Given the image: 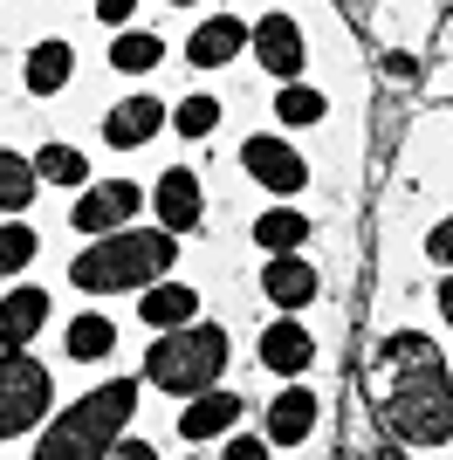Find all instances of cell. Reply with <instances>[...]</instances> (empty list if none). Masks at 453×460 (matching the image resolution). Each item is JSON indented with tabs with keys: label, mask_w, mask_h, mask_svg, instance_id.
<instances>
[{
	"label": "cell",
	"mask_w": 453,
	"mask_h": 460,
	"mask_svg": "<svg viewBox=\"0 0 453 460\" xmlns=\"http://www.w3.org/2000/svg\"><path fill=\"white\" fill-rule=\"evenodd\" d=\"M385 365H392V399H385V426H392L405 447H440L453 440V378L440 365V350L426 337H392L385 344Z\"/></svg>",
	"instance_id": "1"
},
{
	"label": "cell",
	"mask_w": 453,
	"mask_h": 460,
	"mask_svg": "<svg viewBox=\"0 0 453 460\" xmlns=\"http://www.w3.org/2000/svg\"><path fill=\"white\" fill-rule=\"evenodd\" d=\"M179 261V234L165 227H111L90 234V248L76 254L69 282L90 288V296H124V288H145Z\"/></svg>",
	"instance_id": "2"
},
{
	"label": "cell",
	"mask_w": 453,
	"mask_h": 460,
	"mask_svg": "<svg viewBox=\"0 0 453 460\" xmlns=\"http://www.w3.org/2000/svg\"><path fill=\"white\" fill-rule=\"evenodd\" d=\"M226 371V330L220 323H179V330H151L145 350V385L158 392H207Z\"/></svg>",
	"instance_id": "3"
},
{
	"label": "cell",
	"mask_w": 453,
	"mask_h": 460,
	"mask_svg": "<svg viewBox=\"0 0 453 460\" xmlns=\"http://www.w3.org/2000/svg\"><path fill=\"white\" fill-rule=\"evenodd\" d=\"M49 405H56V378L41 358L28 350H7L0 358V440H21V433H35L49 420Z\"/></svg>",
	"instance_id": "4"
},
{
	"label": "cell",
	"mask_w": 453,
	"mask_h": 460,
	"mask_svg": "<svg viewBox=\"0 0 453 460\" xmlns=\"http://www.w3.org/2000/svg\"><path fill=\"white\" fill-rule=\"evenodd\" d=\"M131 412H138V378H103V385L90 392V399H76L69 412H62V420H69L76 433H83V440H96L103 454H111V447H117V433L131 426Z\"/></svg>",
	"instance_id": "5"
},
{
	"label": "cell",
	"mask_w": 453,
	"mask_h": 460,
	"mask_svg": "<svg viewBox=\"0 0 453 460\" xmlns=\"http://www.w3.org/2000/svg\"><path fill=\"white\" fill-rule=\"evenodd\" d=\"M247 49H254V62H262L268 76H282L296 83L302 76V62H309V49H302V28L289 14H262L254 28H247Z\"/></svg>",
	"instance_id": "6"
},
{
	"label": "cell",
	"mask_w": 453,
	"mask_h": 460,
	"mask_svg": "<svg viewBox=\"0 0 453 460\" xmlns=\"http://www.w3.org/2000/svg\"><path fill=\"white\" fill-rule=\"evenodd\" d=\"M145 207V186H131V179H103V186H83V199H76V227L83 234H111V227H131V213Z\"/></svg>",
	"instance_id": "7"
},
{
	"label": "cell",
	"mask_w": 453,
	"mask_h": 460,
	"mask_svg": "<svg viewBox=\"0 0 453 460\" xmlns=\"http://www.w3.org/2000/svg\"><path fill=\"white\" fill-rule=\"evenodd\" d=\"M145 199L158 207V227H165V234H192V227H200V213H207V199H200V172H192V165L158 172V186H151Z\"/></svg>",
	"instance_id": "8"
},
{
	"label": "cell",
	"mask_w": 453,
	"mask_h": 460,
	"mask_svg": "<svg viewBox=\"0 0 453 460\" xmlns=\"http://www.w3.org/2000/svg\"><path fill=\"white\" fill-rule=\"evenodd\" d=\"M241 165H247V179H262L268 192H302V186H309L302 152H296V145H282V137H247Z\"/></svg>",
	"instance_id": "9"
},
{
	"label": "cell",
	"mask_w": 453,
	"mask_h": 460,
	"mask_svg": "<svg viewBox=\"0 0 453 460\" xmlns=\"http://www.w3.org/2000/svg\"><path fill=\"white\" fill-rule=\"evenodd\" d=\"M158 124H165V103L158 96H117L111 111H103V145H117V152H138V145H151L158 137Z\"/></svg>",
	"instance_id": "10"
},
{
	"label": "cell",
	"mask_w": 453,
	"mask_h": 460,
	"mask_svg": "<svg viewBox=\"0 0 453 460\" xmlns=\"http://www.w3.org/2000/svg\"><path fill=\"white\" fill-rule=\"evenodd\" d=\"M49 323V288H7L0 296V350H28L35 344V330Z\"/></svg>",
	"instance_id": "11"
},
{
	"label": "cell",
	"mask_w": 453,
	"mask_h": 460,
	"mask_svg": "<svg viewBox=\"0 0 453 460\" xmlns=\"http://www.w3.org/2000/svg\"><path fill=\"white\" fill-rule=\"evenodd\" d=\"M262 365L275 371V378H302V371L316 365V337H309V330L302 323H262Z\"/></svg>",
	"instance_id": "12"
},
{
	"label": "cell",
	"mask_w": 453,
	"mask_h": 460,
	"mask_svg": "<svg viewBox=\"0 0 453 460\" xmlns=\"http://www.w3.org/2000/svg\"><path fill=\"white\" fill-rule=\"evenodd\" d=\"M262 288H268V303H275V309H302V303H316L323 275L309 269L302 254H268V269H262Z\"/></svg>",
	"instance_id": "13"
},
{
	"label": "cell",
	"mask_w": 453,
	"mask_h": 460,
	"mask_svg": "<svg viewBox=\"0 0 453 460\" xmlns=\"http://www.w3.org/2000/svg\"><path fill=\"white\" fill-rule=\"evenodd\" d=\"M234 420H241V399L220 392V385H207V392H192V405L179 412V433H186L192 447H207L213 433H234Z\"/></svg>",
	"instance_id": "14"
},
{
	"label": "cell",
	"mask_w": 453,
	"mask_h": 460,
	"mask_svg": "<svg viewBox=\"0 0 453 460\" xmlns=\"http://www.w3.org/2000/svg\"><path fill=\"white\" fill-rule=\"evenodd\" d=\"M309 426H316V392H309V385H289V392L268 399V447L309 440Z\"/></svg>",
	"instance_id": "15"
},
{
	"label": "cell",
	"mask_w": 453,
	"mask_h": 460,
	"mask_svg": "<svg viewBox=\"0 0 453 460\" xmlns=\"http://www.w3.org/2000/svg\"><path fill=\"white\" fill-rule=\"evenodd\" d=\"M241 49H247V21H234V14L200 21V28H192V41H186V56L200 62V69H220V62H234Z\"/></svg>",
	"instance_id": "16"
},
{
	"label": "cell",
	"mask_w": 453,
	"mask_h": 460,
	"mask_svg": "<svg viewBox=\"0 0 453 460\" xmlns=\"http://www.w3.org/2000/svg\"><path fill=\"white\" fill-rule=\"evenodd\" d=\"M138 296H145V303H138V316H145L151 330H179V323H192V316H200V296H192L186 282H165V275H158V282H145Z\"/></svg>",
	"instance_id": "17"
},
{
	"label": "cell",
	"mask_w": 453,
	"mask_h": 460,
	"mask_svg": "<svg viewBox=\"0 0 453 460\" xmlns=\"http://www.w3.org/2000/svg\"><path fill=\"white\" fill-rule=\"evenodd\" d=\"M21 76H28V90L35 96H56L62 83L76 76V56H69V41H35V49H28V69H21Z\"/></svg>",
	"instance_id": "18"
},
{
	"label": "cell",
	"mask_w": 453,
	"mask_h": 460,
	"mask_svg": "<svg viewBox=\"0 0 453 460\" xmlns=\"http://www.w3.org/2000/svg\"><path fill=\"white\" fill-rule=\"evenodd\" d=\"M62 350H69L76 365H96V358H111V350H117V323H111V316H69Z\"/></svg>",
	"instance_id": "19"
},
{
	"label": "cell",
	"mask_w": 453,
	"mask_h": 460,
	"mask_svg": "<svg viewBox=\"0 0 453 460\" xmlns=\"http://www.w3.org/2000/svg\"><path fill=\"white\" fill-rule=\"evenodd\" d=\"M35 186H41L35 158L0 152V213H28V207H35Z\"/></svg>",
	"instance_id": "20"
},
{
	"label": "cell",
	"mask_w": 453,
	"mask_h": 460,
	"mask_svg": "<svg viewBox=\"0 0 453 460\" xmlns=\"http://www.w3.org/2000/svg\"><path fill=\"white\" fill-rule=\"evenodd\" d=\"M254 241H262L268 254H296L302 241H309V213H296V207L262 213V220H254Z\"/></svg>",
	"instance_id": "21"
},
{
	"label": "cell",
	"mask_w": 453,
	"mask_h": 460,
	"mask_svg": "<svg viewBox=\"0 0 453 460\" xmlns=\"http://www.w3.org/2000/svg\"><path fill=\"white\" fill-rule=\"evenodd\" d=\"M28 460H103V447L83 440L69 420H56V426H49V433L35 440V454H28Z\"/></svg>",
	"instance_id": "22"
},
{
	"label": "cell",
	"mask_w": 453,
	"mask_h": 460,
	"mask_svg": "<svg viewBox=\"0 0 453 460\" xmlns=\"http://www.w3.org/2000/svg\"><path fill=\"white\" fill-rule=\"evenodd\" d=\"M35 172L49 179V186H83V179H90V158L76 152V145H41V152H35Z\"/></svg>",
	"instance_id": "23"
},
{
	"label": "cell",
	"mask_w": 453,
	"mask_h": 460,
	"mask_svg": "<svg viewBox=\"0 0 453 460\" xmlns=\"http://www.w3.org/2000/svg\"><path fill=\"white\" fill-rule=\"evenodd\" d=\"M158 56H165V41L158 35H138V28H124L111 49V62L124 69V76H145V69H158Z\"/></svg>",
	"instance_id": "24"
},
{
	"label": "cell",
	"mask_w": 453,
	"mask_h": 460,
	"mask_svg": "<svg viewBox=\"0 0 453 460\" xmlns=\"http://www.w3.org/2000/svg\"><path fill=\"white\" fill-rule=\"evenodd\" d=\"M35 227H28V220H7V227H0V275H21L28 269V261H35Z\"/></svg>",
	"instance_id": "25"
},
{
	"label": "cell",
	"mask_w": 453,
	"mask_h": 460,
	"mask_svg": "<svg viewBox=\"0 0 453 460\" xmlns=\"http://www.w3.org/2000/svg\"><path fill=\"white\" fill-rule=\"evenodd\" d=\"M275 117H282V124H323V90H309V83H289V90L275 96Z\"/></svg>",
	"instance_id": "26"
},
{
	"label": "cell",
	"mask_w": 453,
	"mask_h": 460,
	"mask_svg": "<svg viewBox=\"0 0 453 460\" xmlns=\"http://www.w3.org/2000/svg\"><path fill=\"white\" fill-rule=\"evenodd\" d=\"M172 124H179V137H207L213 124H220V103H213V96H179Z\"/></svg>",
	"instance_id": "27"
},
{
	"label": "cell",
	"mask_w": 453,
	"mask_h": 460,
	"mask_svg": "<svg viewBox=\"0 0 453 460\" xmlns=\"http://www.w3.org/2000/svg\"><path fill=\"white\" fill-rule=\"evenodd\" d=\"M220 460H268V433H234L220 447Z\"/></svg>",
	"instance_id": "28"
},
{
	"label": "cell",
	"mask_w": 453,
	"mask_h": 460,
	"mask_svg": "<svg viewBox=\"0 0 453 460\" xmlns=\"http://www.w3.org/2000/svg\"><path fill=\"white\" fill-rule=\"evenodd\" d=\"M426 254H433L440 269H453V213H447V220H440L433 234H426Z\"/></svg>",
	"instance_id": "29"
},
{
	"label": "cell",
	"mask_w": 453,
	"mask_h": 460,
	"mask_svg": "<svg viewBox=\"0 0 453 460\" xmlns=\"http://www.w3.org/2000/svg\"><path fill=\"white\" fill-rule=\"evenodd\" d=\"M131 14H138V0H96V21H111V28H124Z\"/></svg>",
	"instance_id": "30"
},
{
	"label": "cell",
	"mask_w": 453,
	"mask_h": 460,
	"mask_svg": "<svg viewBox=\"0 0 453 460\" xmlns=\"http://www.w3.org/2000/svg\"><path fill=\"white\" fill-rule=\"evenodd\" d=\"M111 460H158V447H151V440H117Z\"/></svg>",
	"instance_id": "31"
},
{
	"label": "cell",
	"mask_w": 453,
	"mask_h": 460,
	"mask_svg": "<svg viewBox=\"0 0 453 460\" xmlns=\"http://www.w3.org/2000/svg\"><path fill=\"white\" fill-rule=\"evenodd\" d=\"M440 316H447V323H453V275H447V282H440Z\"/></svg>",
	"instance_id": "32"
},
{
	"label": "cell",
	"mask_w": 453,
	"mask_h": 460,
	"mask_svg": "<svg viewBox=\"0 0 453 460\" xmlns=\"http://www.w3.org/2000/svg\"><path fill=\"white\" fill-rule=\"evenodd\" d=\"M172 7H192V0H172Z\"/></svg>",
	"instance_id": "33"
}]
</instances>
